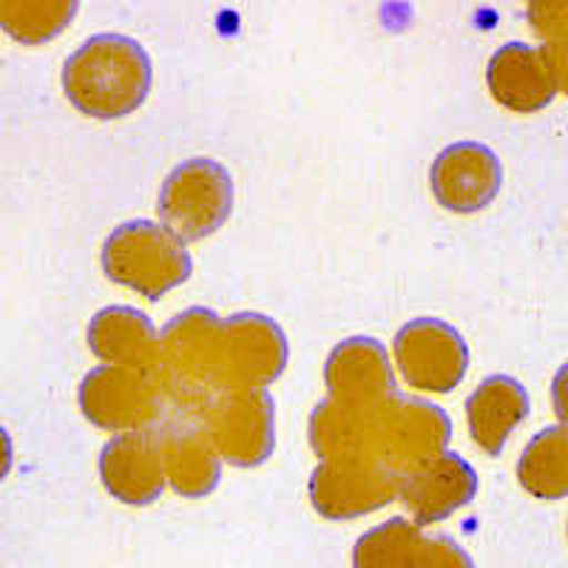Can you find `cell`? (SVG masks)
I'll list each match as a JSON object with an SVG mask.
<instances>
[{"instance_id":"obj_25","label":"cell","mask_w":568,"mask_h":568,"mask_svg":"<svg viewBox=\"0 0 568 568\" xmlns=\"http://www.w3.org/2000/svg\"><path fill=\"white\" fill-rule=\"evenodd\" d=\"M540 52L542 58H546V63H549V71H551V78H555L557 91H562V94L568 98V34L566 38L542 43Z\"/></svg>"},{"instance_id":"obj_26","label":"cell","mask_w":568,"mask_h":568,"mask_svg":"<svg viewBox=\"0 0 568 568\" xmlns=\"http://www.w3.org/2000/svg\"><path fill=\"white\" fill-rule=\"evenodd\" d=\"M551 400H555V413L560 424L568 426V364L557 369L555 382H551Z\"/></svg>"},{"instance_id":"obj_4","label":"cell","mask_w":568,"mask_h":568,"mask_svg":"<svg viewBox=\"0 0 568 568\" xmlns=\"http://www.w3.org/2000/svg\"><path fill=\"white\" fill-rule=\"evenodd\" d=\"M449 440L453 418L424 398L393 395L369 415L367 453L398 478L440 458Z\"/></svg>"},{"instance_id":"obj_1","label":"cell","mask_w":568,"mask_h":568,"mask_svg":"<svg viewBox=\"0 0 568 568\" xmlns=\"http://www.w3.org/2000/svg\"><path fill=\"white\" fill-rule=\"evenodd\" d=\"M149 52L125 34H94L63 65L65 98L80 114L120 120L134 114L151 91Z\"/></svg>"},{"instance_id":"obj_6","label":"cell","mask_w":568,"mask_h":568,"mask_svg":"<svg viewBox=\"0 0 568 568\" xmlns=\"http://www.w3.org/2000/svg\"><path fill=\"white\" fill-rule=\"evenodd\" d=\"M78 400L85 418L100 429L134 433L154 426L169 398L154 373L103 364L85 375Z\"/></svg>"},{"instance_id":"obj_19","label":"cell","mask_w":568,"mask_h":568,"mask_svg":"<svg viewBox=\"0 0 568 568\" xmlns=\"http://www.w3.org/2000/svg\"><path fill=\"white\" fill-rule=\"evenodd\" d=\"M517 478L529 495L540 500L568 497V426H546L526 444Z\"/></svg>"},{"instance_id":"obj_5","label":"cell","mask_w":568,"mask_h":568,"mask_svg":"<svg viewBox=\"0 0 568 568\" xmlns=\"http://www.w3.org/2000/svg\"><path fill=\"white\" fill-rule=\"evenodd\" d=\"M160 220L180 242L207 240L233 211V180L225 165L207 156L180 162L160 191Z\"/></svg>"},{"instance_id":"obj_16","label":"cell","mask_w":568,"mask_h":568,"mask_svg":"<svg viewBox=\"0 0 568 568\" xmlns=\"http://www.w3.org/2000/svg\"><path fill=\"white\" fill-rule=\"evenodd\" d=\"M89 347L103 364L111 367L154 373L160 355V336L154 324L134 307H105L89 324Z\"/></svg>"},{"instance_id":"obj_23","label":"cell","mask_w":568,"mask_h":568,"mask_svg":"<svg viewBox=\"0 0 568 568\" xmlns=\"http://www.w3.org/2000/svg\"><path fill=\"white\" fill-rule=\"evenodd\" d=\"M409 568H475L453 537H420Z\"/></svg>"},{"instance_id":"obj_21","label":"cell","mask_w":568,"mask_h":568,"mask_svg":"<svg viewBox=\"0 0 568 568\" xmlns=\"http://www.w3.org/2000/svg\"><path fill=\"white\" fill-rule=\"evenodd\" d=\"M418 542L420 535L415 524L393 517L358 540L353 551V568H409Z\"/></svg>"},{"instance_id":"obj_3","label":"cell","mask_w":568,"mask_h":568,"mask_svg":"<svg viewBox=\"0 0 568 568\" xmlns=\"http://www.w3.org/2000/svg\"><path fill=\"white\" fill-rule=\"evenodd\" d=\"M100 258L111 282L131 287L151 302L185 284L194 267L185 242L149 220H134L114 227Z\"/></svg>"},{"instance_id":"obj_8","label":"cell","mask_w":568,"mask_h":568,"mask_svg":"<svg viewBox=\"0 0 568 568\" xmlns=\"http://www.w3.org/2000/svg\"><path fill=\"white\" fill-rule=\"evenodd\" d=\"M400 478L367 453L324 458L311 478V500L329 520L367 515L398 497Z\"/></svg>"},{"instance_id":"obj_7","label":"cell","mask_w":568,"mask_h":568,"mask_svg":"<svg viewBox=\"0 0 568 568\" xmlns=\"http://www.w3.org/2000/svg\"><path fill=\"white\" fill-rule=\"evenodd\" d=\"M276 413L267 389H225L202 409V426L222 460L242 469L265 464L276 444Z\"/></svg>"},{"instance_id":"obj_22","label":"cell","mask_w":568,"mask_h":568,"mask_svg":"<svg viewBox=\"0 0 568 568\" xmlns=\"http://www.w3.org/2000/svg\"><path fill=\"white\" fill-rule=\"evenodd\" d=\"M78 14V3H0V27L20 43H45Z\"/></svg>"},{"instance_id":"obj_14","label":"cell","mask_w":568,"mask_h":568,"mask_svg":"<svg viewBox=\"0 0 568 568\" xmlns=\"http://www.w3.org/2000/svg\"><path fill=\"white\" fill-rule=\"evenodd\" d=\"M475 491H478V471L455 453H444L433 464L409 471L398 484V497L418 526L438 524L455 509L471 504Z\"/></svg>"},{"instance_id":"obj_15","label":"cell","mask_w":568,"mask_h":568,"mask_svg":"<svg viewBox=\"0 0 568 568\" xmlns=\"http://www.w3.org/2000/svg\"><path fill=\"white\" fill-rule=\"evenodd\" d=\"M491 98L515 114H535L555 100L557 85L540 49L529 43H506L486 65Z\"/></svg>"},{"instance_id":"obj_27","label":"cell","mask_w":568,"mask_h":568,"mask_svg":"<svg viewBox=\"0 0 568 568\" xmlns=\"http://www.w3.org/2000/svg\"><path fill=\"white\" fill-rule=\"evenodd\" d=\"M12 464H14V446H12V438H9V433L0 426V480L7 478L9 471H12Z\"/></svg>"},{"instance_id":"obj_12","label":"cell","mask_w":568,"mask_h":568,"mask_svg":"<svg viewBox=\"0 0 568 568\" xmlns=\"http://www.w3.org/2000/svg\"><path fill=\"white\" fill-rule=\"evenodd\" d=\"M329 400L355 413H375L395 395L393 364L375 338L355 336L336 344L324 364Z\"/></svg>"},{"instance_id":"obj_9","label":"cell","mask_w":568,"mask_h":568,"mask_svg":"<svg viewBox=\"0 0 568 568\" xmlns=\"http://www.w3.org/2000/svg\"><path fill=\"white\" fill-rule=\"evenodd\" d=\"M287 367V336L262 313L222 318L220 387L265 389Z\"/></svg>"},{"instance_id":"obj_11","label":"cell","mask_w":568,"mask_h":568,"mask_svg":"<svg viewBox=\"0 0 568 568\" xmlns=\"http://www.w3.org/2000/svg\"><path fill=\"white\" fill-rule=\"evenodd\" d=\"M100 478L105 489L123 504H154L169 484L165 433L149 426V429L120 433L111 438L100 455Z\"/></svg>"},{"instance_id":"obj_20","label":"cell","mask_w":568,"mask_h":568,"mask_svg":"<svg viewBox=\"0 0 568 568\" xmlns=\"http://www.w3.org/2000/svg\"><path fill=\"white\" fill-rule=\"evenodd\" d=\"M369 415L373 413H355V409L338 407L336 400L329 398L316 404L307 433H311V446L316 449L318 458L324 460L336 458V455L367 453Z\"/></svg>"},{"instance_id":"obj_13","label":"cell","mask_w":568,"mask_h":568,"mask_svg":"<svg viewBox=\"0 0 568 568\" xmlns=\"http://www.w3.org/2000/svg\"><path fill=\"white\" fill-rule=\"evenodd\" d=\"M504 165L484 142H453L433 162V194L446 211L478 213L495 202Z\"/></svg>"},{"instance_id":"obj_17","label":"cell","mask_w":568,"mask_h":568,"mask_svg":"<svg viewBox=\"0 0 568 568\" xmlns=\"http://www.w3.org/2000/svg\"><path fill=\"white\" fill-rule=\"evenodd\" d=\"M529 415V393L511 375H489L475 393L466 398V420L471 440L486 455L497 458L517 424Z\"/></svg>"},{"instance_id":"obj_18","label":"cell","mask_w":568,"mask_h":568,"mask_svg":"<svg viewBox=\"0 0 568 568\" xmlns=\"http://www.w3.org/2000/svg\"><path fill=\"white\" fill-rule=\"evenodd\" d=\"M165 433V471L169 484L185 497H205L220 484V453L205 426L180 424Z\"/></svg>"},{"instance_id":"obj_10","label":"cell","mask_w":568,"mask_h":568,"mask_svg":"<svg viewBox=\"0 0 568 568\" xmlns=\"http://www.w3.org/2000/svg\"><path fill=\"white\" fill-rule=\"evenodd\" d=\"M393 347L398 373L420 393H453L469 369L464 336L440 318H413L395 333Z\"/></svg>"},{"instance_id":"obj_24","label":"cell","mask_w":568,"mask_h":568,"mask_svg":"<svg viewBox=\"0 0 568 568\" xmlns=\"http://www.w3.org/2000/svg\"><path fill=\"white\" fill-rule=\"evenodd\" d=\"M529 23L546 43L568 34V0H549V3H531Z\"/></svg>"},{"instance_id":"obj_2","label":"cell","mask_w":568,"mask_h":568,"mask_svg":"<svg viewBox=\"0 0 568 568\" xmlns=\"http://www.w3.org/2000/svg\"><path fill=\"white\" fill-rule=\"evenodd\" d=\"M222 318L207 307H191L160 333L156 382L165 398L185 409H205L220 387Z\"/></svg>"}]
</instances>
